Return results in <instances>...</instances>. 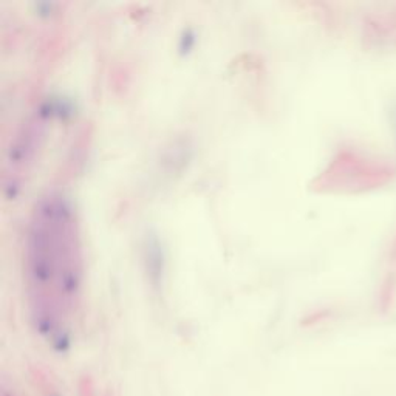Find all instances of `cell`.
<instances>
[{"mask_svg": "<svg viewBox=\"0 0 396 396\" xmlns=\"http://www.w3.org/2000/svg\"><path fill=\"white\" fill-rule=\"evenodd\" d=\"M24 273L36 320L54 325L76 308L84 284V254L76 212L62 195L48 194L33 209Z\"/></svg>", "mask_w": 396, "mask_h": 396, "instance_id": "1", "label": "cell"}]
</instances>
